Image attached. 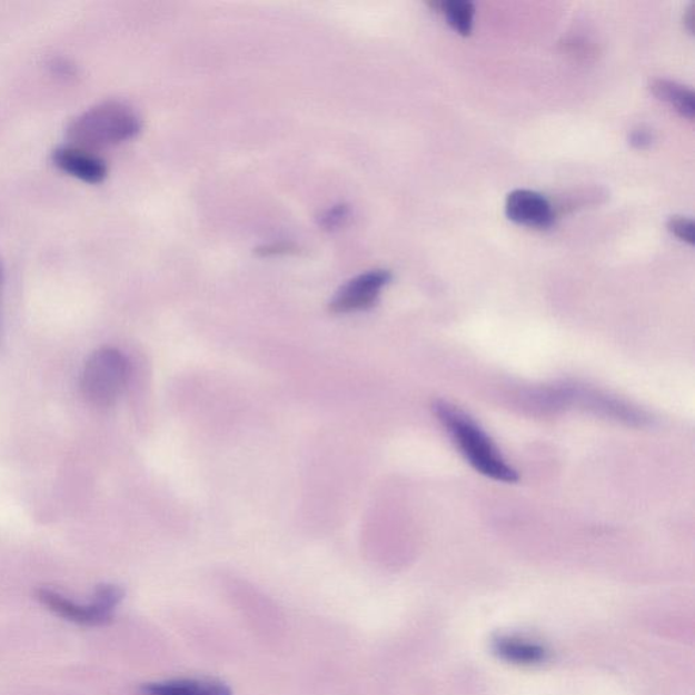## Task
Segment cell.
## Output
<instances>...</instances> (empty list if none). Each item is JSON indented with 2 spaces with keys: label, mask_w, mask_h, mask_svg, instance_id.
<instances>
[{
  "label": "cell",
  "mask_w": 695,
  "mask_h": 695,
  "mask_svg": "<svg viewBox=\"0 0 695 695\" xmlns=\"http://www.w3.org/2000/svg\"><path fill=\"white\" fill-rule=\"evenodd\" d=\"M433 408L441 426L450 434L455 446L478 473L495 481L506 484L518 481V471L507 464L494 441L469 415L458 406L446 401H436Z\"/></svg>",
  "instance_id": "cell-1"
},
{
  "label": "cell",
  "mask_w": 695,
  "mask_h": 695,
  "mask_svg": "<svg viewBox=\"0 0 695 695\" xmlns=\"http://www.w3.org/2000/svg\"><path fill=\"white\" fill-rule=\"evenodd\" d=\"M140 129V117L131 107L105 101L77 116L67 128V135L73 146L88 150L122 143L137 137Z\"/></svg>",
  "instance_id": "cell-2"
},
{
  "label": "cell",
  "mask_w": 695,
  "mask_h": 695,
  "mask_svg": "<svg viewBox=\"0 0 695 695\" xmlns=\"http://www.w3.org/2000/svg\"><path fill=\"white\" fill-rule=\"evenodd\" d=\"M129 363L119 349L101 348L86 361L81 387L86 399L98 408H109L125 391Z\"/></svg>",
  "instance_id": "cell-3"
},
{
  "label": "cell",
  "mask_w": 695,
  "mask_h": 695,
  "mask_svg": "<svg viewBox=\"0 0 695 695\" xmlns=\"http://www.w3.org/2000/svg\"><path fill=\"white\" fill-rule=\"evenodd\" d=\"M36 595L58 617L72 624L97 627L112 623L117 606L125 599V589L115 584H101L97 587L90 605H79L48 588L39 589Z\"/></svg>",
  "instance_id": "cell-4"
},
{
  "label": "cell",
  "mask_w": 695,
  "mask_h": 695,
  "mask_svg": "<svg viewBox=\"0 0 695 695\" xmlns=\"http://www.w3.org/2000/svg\"><path fill=\"white\" fill-rule=\"evenodd\" d=\"M390 280L391 274L385 269L356 276L338 290L330 301L329 310L334 314H349L371 309Z\"/></svg>",
  "instance_id": "cell-5"
},
{
  "label": "cell",
  "mask_w": 695,
  "mask_h": 695,
  "mask_svg": "<svg viewBox=\"0 0 695 695\" xmlns=\"http://www.w3.org/2000/svg\"><path fill=\"white\" fill-rule=\"evenodd\" d=\"M506 214L515 224L547 229L555 221L550 202L543 195L528 189H516L507 196Z\"/></svg>",
  "instance_id": "cell-6"
},
{
  "label": "cell",
  "mask_w": 695,
  "mask_h": 695,
  "mask_svg": "<svg viewBox=\"0 0 695 695\" xmlns=\"http://www.w3.org/2000/svg\"><path fill=\"white\" fill-rule=\"evenodd\" d=\"M52 161L64 173L79 180L98 183L108 176V166L100 157L77 146L58 147L52 152Z\"/></svg>",
  "instance_id": "cell-7"
},
{
  "label": "cell",
  "mask_w": 695,
  "mask_h": 695,
  "mask_svg": "<svg viewBox=\"0 0 695 695\" xmlns=\"http://www.w3.org/2000/svg\"><path fill=\"white\" fill-rule=\"evenodd\" d=\"M141 695H232L231 688L218 681L175 679L141 686Z\"/></svg>",
  "instance_id": "cell-8"
},
{
  "label": "cell",
  "mask_w": 695,
  "mask_h": 695,
  "mask_svg": "<svg viewBox=\"0 0 695 695\" xmlns=\"http://www.w3.org/2000/svg\"><path fill=\"white\" fill-rule=\"evenodd\" d=\"M652 93L661 101L672 105L681 116L694 119L695 105L693 90L668 79H654L649 85Z\"/></svg>",
  "instance_id": "cell-9"
},
{
  "label": "cell",
  "mask_w": 695,
  "mask_h": 695,
  "mask_svg": "<svg viewBox=\"0 0 695 695\" xmlns=\"http://www.w3.org/2000/svg\"><path fill=\"white\" fill-rule=\"evenodd\" d=\"M430 8L445 12L448 23L463 36H469L475 21V4L469 0H440L429 2Z\"/></svg>",
  "instance_id": "cell-10"
},
{
  "label": "cell",
  "mask_w": 695,
  "mask_h": 695,
  "mask_svg": "<svg viewBox=\"0 0 695 695\" xmlns=\"http://www.w3.org/2000/svg\"><path fill=\"white\" fill-rule=\"evenodd\" d=\"M350 217V208L347 205L331 207L319 218V226L324 230L334 231L347 225Z\"/></svg>",
  "instance_id": "cell-11"
},
{
  "label": "cell",
  "mask_w": 695,
  "mask_h": 695,
  "mask_svg": "<svg viewBox=\"0 0 695 695\" xmlns=\"http://www.w3.org/2000/svg\"><path fill=\"white\" fill-rule=\"evenodd\" d=\"M667 229L681 241L694 245V221L686 217H673L667 221Z\"/></svg>",
  "instance_id": "cell-12"
},
{
  "label": "cell",
  "mask_w": 695,
  "mask_h": 695,
  "mask_svg": "<svg viewBox=\"0 0 695 695\" xmlns=\"http://www.w3.org/2000/svg\"><path fill=\"white\" fill-rule=\"evenodd\" d=\"M258 256L270 257V256H288V255H298L299 249L298 246L294 244L287 242H278V244H269L266 246H261L256 250Z\"/></svg>",
  "instance_id": "cell-13"
},
{
  "label": "cell",
  "mask_w": 695,
  "mask_h": 695,
  "mask_svg": "<svg viewBox=\"0 0 695 695\" xmlns=\"http://www.w3.org/2000/svg\"><path fill=\"white\" fill-rule=\"evenodd\" d=\"M652 133L647 131V129H636L631 135V143L632 146L637 147V149H645L652 143Z\"/></svg>",
  "instance_id": "cell-14"
},
{
  "label": "cell",
  "mask_w": 695,
  "mask_h": 695,
  "mask_svg": "<svg viewBox=\"0 0 695 695\" xmlns=\"http://www.w3.org/2000/svg\"><path fill=\"white\" fill-rule=\"evenodd\" d=\"M684 21H685L687 29L691 30V32L693 33L694 32V6L693 4H691V8H688L685 11Z\"/></svg>",
  "instance_id": "cell-15"
},
{
  "label": "cell",
  "mask_w": 695,
  "mask_h": 695,
  "mask_svg": "<svg viewBox=\"0 0 695 695\" xmlns=\"http://www.w3.org/2000/svg\"><path fill=\"white\" fill-rule=\"evenodd\" d=\"M3 281H4V269H3L2 258H0V297H2Z\"/></svg>",
  "instance_id": "cell-16"
}]
</instances>
